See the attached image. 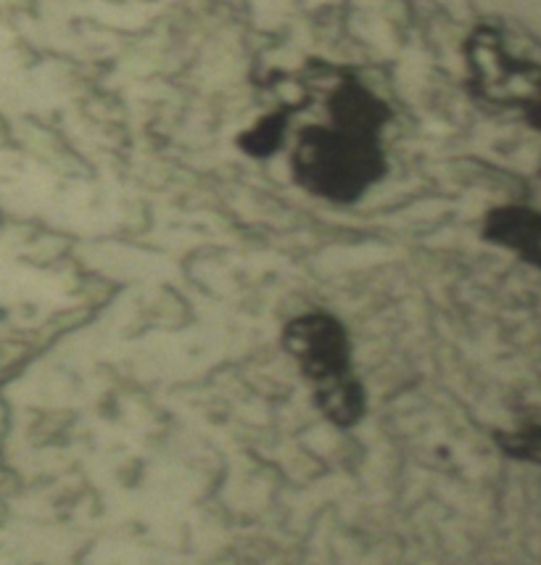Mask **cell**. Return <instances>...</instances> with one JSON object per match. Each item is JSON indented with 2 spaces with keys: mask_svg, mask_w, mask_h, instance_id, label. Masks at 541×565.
<instances>
[{
  "mask_svg": "<svg viewBox=\"0 0 541 565\" xmlns=\"http://www.w3.org/2000/svg\"><path fill=\"white\" fill-rule=\"evenodd\" d=\"M296 180L315 196L354 201L381 178L383 159L375 140L336 127L304 130L294 151Z\"/></svg>",
  "mask_w": 541,
  "mask_h": 565,
  "instance_id": "1",
  "label": "cell"
},
{
  "mask_svg": "<svg viewBox=\"0 0 541 565\" xmlns=\"http://www.w3.org/2000/svg\"><path fill=\"white\" fill-rule=\"evenodd\" d=\"M286 349L296 356L307 379L317 383L349 373V341L338 320L307 315L286 328Z\"/></svg>",
  "mask_w": 541,
  "mask_h": 565,
  "instance_id": "2",
  "label": "cell"
},
{
  "mask_svg": "<svg viewBox=\"0 0 541 565\" xmlns=\"http://www.w3.org/2000/svg\"><path fill=\"white\" fill-rule=\"evenodd\" d=\"M486 241L510 248L520 259L541 267V212L526 206H502L486 217Z\"/></svg>",
  "mask_w": 541,
  "mask_h": 565,
  "instance_id": "3",
  "label": "cell"
},
{
  "mask_svg": "<svg viewBox=\"0 0 541 565\" xmlns=\"http://www.w3.org/2000/svg\"><path fill=\"white\" fill-rule=\"evenodd\" d=\"M330 119H333L336 130L375 140L378 130L389 119V109L373 93L354 83H347L338 87L333 98H330Z\"/></svg>",
  "mask_w": 541,
  "mask_h": 565,
  "instance_id": "4",
  "label": "cell"
},
{
  "mask_svg": "<svg viewBox=\"0 0 541 565\" xmlns=\"http://www.w3.org/2000/svg\"><path fill=\"white\" fill-rule=\"evenodd\" d=\"M317 405L328 420H333L336 426H351L362 418L364 413V394L362 386L351 375H338V379L317 383Z\"/></svg>",
  "mask_w": 541,
  "mask_h": 565,
  "instance_id": "5",
  "label": "cell"
},
{
  "mask_svg": "<svg viewBox=\"0 0 541 565\" xmlns=\"http://www.w3.org/2000/svg\"><path fill=\"white\" fill-rule=\"evenodd\" d=\"M283 125H286V117H283V114L265 117L259 125H254L252 130H246V136L241 138V146L246 148L252 157H267V153H273L275 148L280 146Z\"/></svg>",
  "mask_w": 541,
  "mask_h": 565,
  "instance_id": "6",
  "label": "cell"
},
{
  "mask_svg": "<svg viewBox=\"0 0 541 565\" xmlns=\"http://www.w3.org/2000/svg\"><path fill=\"white\" fill-rule=\"evenodd\" d=\"M499 447L507 455L518 457V460L541 462V426H529L512 430V434H499Z\"/></svg>",
  "mask_w": 541,
  "mask_h": 565,
  "instance_id": "7",
  "label": "cell"
}]
</instances>
